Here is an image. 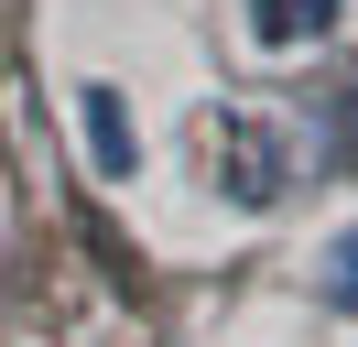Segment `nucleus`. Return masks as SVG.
I'll list each match as a JSON object with an SVG mask.
<instances>
[{"label": "nucleus", "instance_id": "1", "mask_svg": "<svg viewBox=\"0 0 358 347\" xmlns=\"http://www.w3.org/2000/svg\"><path fill=\"white\" fill-rule=\"evenodd\" d=\"M206 163H217V195L239 217H271L293 195V130L261 120V108H217L206 120Z\"/></svg>", "mask_w": 358, "mask_h": 347}, {"label": "nucleus", "instance_id": "2", "mask_svg": "<svg viewBox=\"0 0 358 347\" xmlns=\"http://www.w3.org/2000/svg\"><path fill=\"white\" fill-rule=\"evenodd\" d=\"M76 120H87V152H98V174H109V185H131V174H141V130H131V98H120L109 76H87V87H76Z\"/></svg>", "mask_w": 358, "mask_h": 347}, {"label": "nucleus", "instance_id": "3", "mask_svg": "<svg viewBox=\"0 0 358 347\" xmlns=\"http://www.w3.org/2000/svg\"><path fill=\"white\" fill-rule=\"evenodd\" d=\"M336 22H348V0H250V43H271V55H304Z\"/></svg>", "mask_w": 358, "mask_h": 347}, {"label": "nucleus", "instance_id": "4", "mask_svg": "<svg viewBox=\"0 0 358 347\" xmlns=\"http://www.w3.org/2000/svg\"><path fill=\"white\" fill-rule=\"evenodd\" d=\"M315 293H326L336 315H358V228H336L326 250H315Z\"/></svg>", "mask_w": 358, "mask_h": 347}]
</instances>
